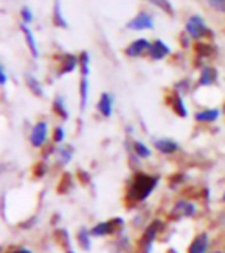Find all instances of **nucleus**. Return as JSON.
<instances>
[{
    "instance_id": "nucleus-1",
    "label": "nucleus",
    "mask_w": 225,
    "mask_h": 253,
    "mask_svg": "<svg viewBox=\"0 0 225 253\" xmlns=\"http://www.w3.org/2000/svg\"><path fill=\"white\" fill-rule=\"evenodd\" d=\"M156 185H157L156 176H150V174H145V173L136 174L133 185L130 187L128 199H131L134 202H142L150 195H151V192L156 188Z\"/></svg>"
},
{
    "instance_id": "nucleus-2",
    "label": "nucleus",
    "mask_w": 225,
    "mask_h": 253,
    "mask_svg": "<svg viewBox=\"0 0 225 253\" xmlns=\"http://www.w3.org/2000/svg\"><path fill=\"white\" fill-rule=\"evenodd\" d=\"M185 28H187V33H188L190 37H193V39H201V37H204V36L211 34V31L205 27L204 19L197 14H194L188 19Z\"/></svg>"
},
{
    "instance_id": "nucleus-3",
    "label": "nucleus",
    "mask_w": 225,
    "mask_h": 253,
    "mask_svg": "<svg viewBox=\"0 0 225 253\" xmlns=\"http://www.w3.org/2000/svg\"><path fill=\"white\" fill-rule=\"evenodd\" d=\"M154 23H153V17L147 14V12H139L134 19H131L127 23L128 30H153Z\"/></svg>"
},
{
    "instance_id": "nucleus-4",
    "label": "nucleus",
    "mask_w": 225,
    "mask_h": 253,
    "mask_svg": "<svg viewBox=\"0 0 225 253\" xmlns=\"http://www.w3.org/2000/svg\"><path fill=\"white\" fill-rule=\"evenodd\" d=\"M46 134H48V125L46 122H37L34 125V128L31 131V144L34 147H42L46 141Z\"/></svg>"
},
{
    "instance_id": "nucleus-5",
    "label": "nucleus",
    "mask_w": 225,
    "mask_h": 253,
    "mask_svg": "<svg viewBox=\"0 0 225 253\" xmlns=\"http://www.w3.org/2000/svg\"><path fill=\"white\" fill-rule=\"evenodd\" d=\"M122 224H123L122 219H112V221H108V222H101V224H97L96 227H93L91 235L93 236H105V235H110V233L114 232L116 229H119Z\"/></svg>"
},
{
    "instance_id": "nucleus-6",
    "label": "nucleus",
    "mask_w": 225,
    "mask_h": 253,
    "mask_svg": "<svg viewBox=\"0 0 225 253\" xmlns=\"http://www.w3.org/2000/svg\"><path fill=\"white\" fill-rule=\"evenodd\" d=\"M194 213H196V207L188 201H178L176 206L171 210V214H174V216H182V218H191L194 216Z\"/></svg>"
},
{
    "instance_id": "nucleus-7",
    "label": "nucleus",
    "mask_w": 225,
    "mask_h": 253,
    "mask_svg": "<svg viewBox=\"0 0 225 253\" xmlns=\"http://www.w3.org/2000/svg\"><path fill=\"white\" fill-rule=\"evenodd\" d=\"M168 54H170V46L162 41H154L148 48V56L153 60H160Z\"/></svg>"
},
{
    "instance_id": "nucleus-8",
    "label": "nucleus",
    "mask_w": 225,
    "mask_h": 253,
    "mask_svg": "<svg viewBox=\"0 0 225 253\" xmlns=\"http://www.w3.org/2000/svg\"><path fill=\"white\" fill-rule=\"evenodd\" d=\"M157 225H160V222H159V221H154V222L147 229V232H145V235H144V238H142V252H144V253H150V250H151V246H153V241H154V236H156L157 229H159Z\"/></svg>"
},
{
    "instance_id": "nucleus-9",
    "label": "nucleus",
    "mask_w": 225,
    "mask_h": 253,
    "mask_svg": "<svg viewBox=\"0 0 225 253\" xmlns=\"http://www.w3.org/2000/svg\"><path fill=\"white\" fill-rule=\"evenodd\" d=\"M150 45H151V43H150L148 41H145V39H137V41L131 42L127 46V49H125V54L130 56V57H137V56H141L145 49L148 51Z\"/></svg>"
},
{
    "instance_id": "nucleus-10",
    "label": "nucleus",
    "mask_w": 225,
    "mask_h": 253,
    "mask_svg": "<svg viewBox=\"0 0 225 253\" xmlns=\"http://www.w3.org/2000/svg\"><path fill=\"white\" fill-rule=\"evenodd\" d=\"M208 249V233H201L197 235L191 246L188 247V253H207Z\"/></svg>"
},
{
    "instance_id": "nucleus-11",
    "label": "nucleus",
    "mask_w": 225,
    "mask_h": 253,
    "mask_svg": "<svg viewBox=\"0 0 225 253\" xmlns=\"http://www.w3.org/2000/svg\"><path fill=\"white\" fill-rule=\"evenodd\" d=\"M154 147L164 155H171L178 150V144L173 139H157L154 141Z\"/></svg>"
},
{
    "instance_id": "nucleus-12",
    "label": "nucleus",
    "mask_w": 225,
    "mask_h": 253,
    "mask_svg": "<svg viewBox=\"0 0 225 253\" xmlns=\"http://www.w3.org/2000/svg\"><path fill=\"white\" fill-rule=\"evenodd\" d=\"M97 110L101 111L105 118L111 116V113H112V99L110 97V94L104 93L101 96V99H99V102H97Z\"/></svg>"
},
{
    "instance_id": "nucleus-13",
    "label": "nucleus",
    "mask_w": 225,
    "mask_h": 253,
    "mask_svg": "<svg viewBox=\"0 0 225 253\" xmlns=\"http://www.w3.org/2000/svg\"><path fill=\"white\" fill-rule=\"evenodd\" d=\"M20 30H22V33L25 36V41H27V43H28V48H30L33 57H37V56H39V51H37V45H36V41H34V36H33L31 30L25 23L20 25Z\"/></svg>"
},
{
    "instance_id": "nucleus-14",
    "label": "nucleus",
    "mask_w": 225,
    "mask_h": 253,
    "mask_svg": "<svg viewBox=\"0 0 225 253\" xmlns=\"http://www.w3.org/2000/svg\"><path fill=\"white\" fill-rule=\"evenodd\" d=\"M218 118H219V110H216V108L199 111V113H196V116H194V119L197 122H215Z\"/></svg>"
},
{
    "instance_id": "nucleus-15",
    "label": "nucleus",
    "mask_w": 225,
    "mask_h": 253,
    "mask_svg": "<svg viewBox=\"0 0 225 253\" xmlns=\"http://www.w3.org/2000/svg\"><path fill=\"white\" fill-rule=\"evenodd\" d=\"M218 79V71L215 68H204L202 73H201V79H199V85H211V84H215Z\"/></svg>"
},
{
    "instance_id": "nucleus-16",
    "label": "nucleus",
    "mask_w": 225,
    "mask_h": 253,
    "mask_svg": "<svg viewBox=\"0 0 225 253\" xmlns=\"http://www.w3.org/2000/svg\"><path fill=\"white\" fill-rule=\"evenodd\" d=\"M53 23L59 28H68V23L62 14V8H60V3L59 0H54V9H53Z\"/></svg>"
},
{
    "instance_id": "nucleus-17",
    "label": "nucleus",
    "mask_w": 225,
    "mask_h": 253,
    "mask_svg": "<svg viewBox=\"0 0 225 253\" xmlns=\"http://www.w3.org/2000/svg\"><path fill=\"white\" fill-rule=\"evenodd\" d=\"M77 63H79V59H77L76 56L67 54V56H65V59H64V63H62V68H60V71H59V76L74 71V68L77 67Z\"/></svg>"
},
{
    "instance_id": "nucleus-18",
    "label": "nucleus",
    "mask_w": 225,
    "mask_h": 253,
    "mask_svg": "<svg viewBox=\"0 0 225 253\" xmlns=\"http://www.w3.org/2000/svg\"><path fill=\"white\" fill-rule=\"evenodd\" d=\"M171 107L173 110L178 113L181 118H185L187 116V108H185V104L182 97L178 94V93H173V97H171Z\"/></svg>"
},
{
    "instance_id": "nucleus-19",
    "label": "nucleus",
    "mask_w": 225,
    "mask_h": 253,
    "mask_svg": "<svg viewBox=\"0 0 225 253\" xmlns=\"http://www.w3.org/2000/svg\"><path fill=\"white\" fill-rule=\"evenodd\" d=\"M79 93H80V110L83 111L86 108V100H88V79L86 78L80 79Z\"/></svg>"
},
{
    "instance_id": "nucleus-20",
    "label": "nucleus",
    "mask_w": 225,
    "mask_h": 253,
    "mask_svg": "<svg viewBox=\"0 0 225 253\" xmlns=\"http://www.w3.org/2000/svg\"><path fill=\"white\" fill-rule=\"evenodd\" d=\"M57 156H59V162L62 164V166H65V164H68L73 158V148L71 147H62L57 151Z\"/></svg>"
},
{
    "instance_id": "nucleus-21",
    "label": "nucleus",
    "mask_w": 225,
    "mask_h": 253,
    "mask_svg": "<svg viewBox=\"0 0 225 253\" xmlns=\"http://www.w3.org/2000/svg\"><path fill=\"white\" fill-rule=\"evenodd\" d=\"M27 85L36 96H43V90H42L40 84L37 82V79L33 78V76H27Z\"/></svg>"
},
{
    "instance_id": "nucleus-22",
    "label": "nucleus",
    "mask_w": 225,
    "mask_h": 253,
    "mask_svg": "<svg viewBox=\"0 0 225 253\" xmlns=\"http://www.w3.org/2000/svg\"><path fill=\"white\" fill-rule=\"evenodd\" d=\"M79 63H80V70H82V78H86L90 73V56L86 51H82L80 57H79Z\"/></svg>"
},
{
    "instance_id": "nucleus-23",
    "label": "nucleus",
    "mask_w": 225,
    "mask_h": 253,
    "mask_svg": "<svg viewBox=\"0 0 225 253\" xmlns=\"http://www.w3.org/2000/svg\"><path fill=\"white\" fill-rule=\"evenodd\" d=\"M134 151H136V155L139 158H148L150 155H151V153H150V148L145 144H142L141 141L134 142Z\"/></svg>"
},
{
    "instance_id": "nucleus-24",
    "label": "nucleus",
    "mask_w": 225,
    "mask_h": 253,
    "mask_svg": "<svg viewBox=\"0 0 225 253\" xmlns=\"http://www.w3.org/2000/svg\"><path fill=\"white\" fill-rule=\"evenodd\" d=\"M54 110L59 113V115L62 116V118H68V111H67V108H65V104H64V99H62L60 96H57L56 97V100H54Z\"/></svg>"
},
{
    "instance_id": "nucleus-25",
    "label": "nucleus",
    "mask_w": 225,
    "mask_h": 253,
    "mask_svg": "<svg viewBox=\"0 0 225 253\" xmlns=\"http://www.w3.org/2000/svg\"><path fill=\"white\" fill-rule=\"evenodd\" d=\"M79 243H80V246H82V249H85V250H88L90 247H91V243H90V235H88V232H86L85 229H82L80 232H79Z\"/></svg>"
},
{
    "instance_id": "nucleus-26",
    "label": "nucleus",
    "mask_w": 225,
    "mask_h": 253,
    "mask_svg": "<svg viewBox=\"0 0 225 253\" xmlns=\"http://www.w3.org/2000/svg\"><path fill=\"white\" fill-rule=\"evenodd\" d=\"M148 2L159 6L160 9H164L165 12H168V14H173V6H171V3L168 2V0H148Z\"/></svg>"
},
{
    "instance_id": "nucleus-27",
    "label": "nucleus",
    "mask_w": 225,
    "mask_h": 253,
    "mask_svg": "<svg viewBox=\"0 0 225 253\" xmlns=\"http://www.w3.org/2000/svg\"><path fill=\"white\" fill-rule=\"evenodd\" d=\"M20 14H22V19H23V23L25 25L30 23L33 20V12H31V9L28 6H23L22 11H20Z\"/></svg>"
},
{
    "instance_id": "nucleus-28",
    "label": "nucleus",
    "mask_w": 225,
    "mask_h": 253,
    "mask_svg": "<svg viewBox=\"0 0 225 253\" xmlns=\"http://www.w3.org/2000/svg\"><path fill=\"white\" fill-rule=\"evenodd\" d=\"M196 51L201 56H210L211 54V46L210 45H204V43H197L196 45Z\"/></svg>"
},
{
    "instance_id": "nucleus-29",
    "label": "nucleus",
    "mask_w": 225,
    "mask_h": 253,
    "mask_svg": "<svg viewBox=\"0 0 225 253\" xmlns=\"http://www.w3.org/2000/svg\"><path fill=\"white\" fill-rule=\"evenodd\" d=\"M65 139V130L62 126H57L54 130V142H62Z\"/></svg>"
},
{
    "instance_id": "nucleus-30",
    "label": "nucleus",
    "mask_w": 225,
    "mask_h": 253,
    "mask_svg": "<svg viewBox=\"0 0 225 253\" xmlns=\"http://www.w3.org/2000/svg\"><path fill=\"white\" fill-rule=\"evenodd\" d=\"M207 2L213 6L218 11H224L225 9V0H207Z\"/></svg>"
},
{
    "instance_id": "nucleus-31",
    "label": "nucleus",
    "mask_w": 225,
    "mask_h": 253,
    "mask_svg": "<svg viewBox=\"0 0 225 253\" xmlns=\"http://www.w3.org/2000/svg\"><path fill=\"white\" fill-rule=\"evenodd\" d=\"M8 253H31V252L28 249H17V250H11Z\"/></svg>"
},
{
    "instance_id": "nucleus-32",
    "label": "nucleus",
    "mask_w": 225,
    "mask_h": 253,
    "mask_svg": "<svg viewBox=\"0 0 225 253\" xmlns=\"http://www.w3.org/2000/svg\"><path fill=\"white\" fill-rule=\"evenodd\" d=\"M0 78H2V84L5 85V84H6V74H5V70H3V68L0 70Z\"/></svg>"
},
{
    "instance_id": "nucleus-33",
    "label": "nucleus",
    "mask_w": 225,
    "mask_h": 253,
    "mask_svg": "<svg viewBox=\"0 0 225 253\" xmlns=\"http://www.w3.org/2000/svg\"><path fill=\"white\" fill-rule=\"evenodd\" d=\"M222 201L225 202V193H224V196H222Z\"/></svg>"
},
{
    "instance_id": "nucleus-34",
    "label": "nucleus",
    "mask_w": 225,
    "mask_h": 253,
    "mask_svg": "<svg viewBox=\"0 0 225 253\" xmlns=\"http://www.w3.org/2000/svg\"><path fill=\"white\" fill-rule=\"evenodd\" d=\"M213 253H222V252H213Z\"/></svg>"
},
{
    "instance_id": "nucleus-35",
    "label": "nucleus",
    "mask_w": 225,
    "mask_h": 253,
    "mask_svg": "<svg viewBox=\"0 0 225 253\" xmlns=\"http://www.w3.org/2000/svg\"><path fill=\"white\" fill-rule=\"evenodd\" d=\"M70 253H74V252H70Z\"/></svg>"
}]
</instances>
